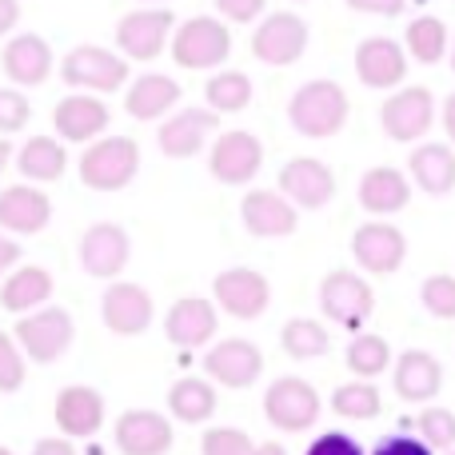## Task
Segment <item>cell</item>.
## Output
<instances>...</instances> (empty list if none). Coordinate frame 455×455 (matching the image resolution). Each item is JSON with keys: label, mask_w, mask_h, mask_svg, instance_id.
I'll return each instance as SVG.
<instances>
[{"label": "cell", "mask_w": 455, "mask_h": 455, "mask_svg": "<svg viewBox=\"0 0 455 455\" xmlns=\"http://www.w3.org/2000/svg\"><path fill=\"white\" fill-rule=\"evenodd\" d=\"M140 172V144L132 136H104L92 140L80 156V184L92 192H120Z\"/></svg>", "instance_id": "7a4b0ae2"}, {"label": "cell", "mask_w": 455, "mask_h": 455, "mask_svg": "<svg viewBox=\"0 0 455 455\" xmlns=\"http://www.w3.org/2000/svg\"><path fill=\"white\" fill-rule=\"evenodd\" d=\"M108 104L100 100L96 92H72L64 96L60 104L52 108V124L60 132V140L68 144H88L108 128Z\"/></svg>", "instance_id": "603a6c76"}, {"label": "cell", "mask_w": 455, "mask_h": 455, "mask_svg": "<svg viewBox=\"0 0 455 455\" xmlns=\"http://www.w3.org/2000/svg\"><path fill=\"white\" fill-rule=\"evenodd\" d=\"M240 220L251 235H259V240H280V235H291L299 228V208L291 204L283 192L251 188L248 196L240 200Z\"/></svg>", "instance_id": "d6986e66"}, {"label": "cell", "mask_w": 455, "mask_h": 455, "mask_svg": "<svg viewBox=\"0 0 455 455\" xmlns=\"http://www.w3.org/2000/svg\"><path fill=\"white\" fill-rule=\"evenodd\" d=\"M16 264H20V243H16L12 235L0 232V275H8Z\"/></svg>", "instance_id": "c3c4849f"}, {"label": "cell", "mask_w": 455, "mask_h": 455, "mask_svg": "<svg viewBox=\"0 0 455 455\" xmlns=\"http://www.w3.org/2000/svg\"><path fill=\"white\" fill-rule=\"evenodd\" d=\"M347 112H352V100H347V92L336 80H307V84L296 88V96L288 104L291 128L299 136H307V140L336 136L347 124Z\"/></svg>", "instance_id": "6da1fadb"}, {"label": "cell", "mask_w": 455, "mask_h": 455, "mask_svg": "<svg viewBox=\"0 0 455 455\" xmlns=\"http://www.w3.org/2000/svg\"><path fill=\"white\" fill-rule=\"evenodd\" d=\"M52 299V272L36 264H16L0 283V307L12 315H28Z\"/></svg>", "instance_id": "f1b7e54d"}, {"label": "cell", "mask_w": 455, "mask_h": 455, "mask_svg": "<svg viewBox=\"0 0 455 455\" xmlns=\"http://www.w3.org/2000/svg\"><path fill=\"white\" fill-rule=\"evenodd\" d=\"M216 328H220V320H216V299H204V296H180L164 315L168 344L184 347V352L212 344Z\"/></svg>", "instance_id": "ffe728a7"}, {"label": "cell", "mask_w": 455, "mask_h": 455, "mask_svg": "<svg viewBox=\"0 0 455 455\" xmlns=\"http://www.w3.org/2000/svg\"><path fill=\"white\" fill-rule=\"evenodd\" d=\"M176 32V16L168 8H136L120 16L116 24V48L128 60H156Z\"/></svg>", "instance_id": "9c48e42d"}, {"label": "cell", "mask_w": 455, "mask_h": 455, "mask_svg": "<svg viewBox=\"0 0 455 455\" xmlns=\"http://www.w3.org/2000/svg\"><path fill=\"white\" fill-rule=\"evenodd\" d=\"M180 104V84L164 72H144L128 84V96H124V108L132 120H160Z\"/></svg>", "instance_id": "4dcf8cb0"}, {"label": "cell", "mask_w": 455, "mask_h": 455, "mask_svg": "<svg viewBox=\"0 0 455 455\" xmlns=\"http://www.w3.org/2000/svg\"><path fill=\"white\" fill-rule=\"evenodd\" d=\"M204 100L212 112L220 116H232V112H243L251 104V80L243 72H216L204 84Z\"/></svg>", "instance_id": "74e56055"}, {"label": "cell", "mask_w": 455, "mask_h": 455, "mask_svg": "<svg viewBox=\"0 0 455 455\" xmlns=\"http://www.w3.org/2000/svg\"><path fill=\"white\" fill-rule=\"evenodd\" d=\"M304 455H363V448L347 432H323Z\"/></svg>", "instance_id": "ee69618b"}, {"label": "cell", "mask_w": 455, "mask_h": 455, "mask_svg": "<svg viewBox=\"0 0 455 455\" xmlns=\"http://www.w3.org/2000/svg\"><path fill=\"white\" fill-rule=\"evenodd\" d=\"M280 192L296 208L315 212V208H323L331 196H336V172L315 156H296L280 168Z\"/></svg>", "instance_id": "ac0fdd59"}, {"label": "cell", "mask_w": 455, "mask_h": 455, "mask_svg": "<svg viewBox=\"0 0 455 455\" xmlns=\"http://www.w3.org/2000/svg\"><path fill=\"white\" fill-rule=\"evenodd\" d=\"M16 344H20V352L28 355L32 363H52L60 360L64 352H68L72 336H76V328H72V315L64 312V307H36V312L20 315L12 328Z\"/></svg>", "instance_id": "8992f818"}, {"label": "cell", "mask_w": 455, "mask_h": 455, "mask_svg": "<svg viewBox=\"0 0 455 455\" xmlns=\"http://www.w3.org/2000/svg\"><path fill=\"white\" fill-rule=\"evenodd\" d=\"M379 124H384L387 140L416 144L419 136H427L435 124V96L427 92L424 84L395 88V92L384 100V108H379Z\"/></svg>", "instance_id": "ba28073f"}, {"label": "cell", "mask_w": 455, "mask_h": 455, "mask_svg": "<svg viewBox=\"0 0 455 455\" xmlns=\"http://www.w3.org/2000/svg\"><path fill=\"white\" fill-rule=\"evenodd\" d=\"M204 376L220 387H251L264 376V352H259L251 339H220L204 352Z\"/></svg>", "instance_id": "5bb4252c"}, {"label": "cell", "mask_w": 455, "mask_h": 455, "mask_svg": "<svg viewBox=\"0 0 455 455\" xmlns=\"http://www.w3.org/2000/svg\"><path fill=\"white\" fill-rule=\"evenodd\" d=\"M100 315H104V328L116 331V336H144L152 328V296L140 288V283H128V280H112L104 288L100 299Z\"/></svg>", "instance_id": "2e32d148"}, {"label": "cell", "mask_w": 455, "mask_h": 455, "mask_svg": "<svg viewBox=\"0 0 455 455\" xmlns=\"http://www.w3.org/2000/svg\"><path fill=\"white\" fill-rule=\"evenodd\" d=\"M52 220V200L36 184H12L0 188V228L16 235H36Z\"/></svg>", "instance_id": "cb8c5ba5"}, {"label": "cell", "mask_w": 455, "mask_h": 455, "mask_svg": "<svg viewBox=\"0 0 455 455\" xmlns=\"http://www.w3.org/2000/svg\"><path fill=\"white\" fill-rule=\"evenodd\" d=\"M280 347L291 355V360H320V355L331 352V336H328V328H323L320 320L296 315V320L283 323Z\"/></svg>", "instance_id": "d590c367"}, {"label": "cell", "mask_w": 455, "mask_h": 455, "mask_svg": "<svg viewBox=\"0 0 455 455\" xmlns=\"http://www.w3.org/2000/svg\"><path fill=\"white\" fill-rule=\"evenodd\" d=\"M216 384L208 376H180L168 387V411L180 424H208L216 416Z\"/></svg>", "instance_id": "d6a6232c"}, {"label": "cell", "mask_w": 455, "mask_h": 455, "mask_svg": "<svg viewBox=\"0 0 455 455\" xmlns=\"http://www.w3.org/2000/svg\"><path fill=\"white\" fill-rule=\"evenodd\" d=\"M212 299L232 320H259L272 304V283L256 267H228L212 280Z\"/></svg>", "instance_id": "8fae6325"}, {"label": "cell", "mask_w": 455, "mask_h": 455, "mask_svg": "<svg viewBox=\"0 0 455 455\" xmlns=\"http://www.w3.org/2000/svg\"><path fill=\"white\" fill-rule=\"evenodd\" d=\"M355 76L360 84L387 92V88H400L408 76V48L392 36H368L355 44Z\"/></svg>", "instance_id": "9a60e30c"}, {"label": "cell", "mask_w": 455, "mask_h": 455, "mask_svg": "<svg viewBox=\"0 0 455 455\" xmlns=\"http://www.w3.org/2000/svg\"><path fill=\"white\" fill-rule=\"evenodd\" d=\"M24 360H28V355L20 352L12 331H0V392H20L24 371H28Z\"/></svg>", "instance_id": "b9f144b4"}, {"label": "cell", "mask_w": 455, "mask_h": 455, "mask_svg": "<svg viewBox=\"0 0 455 455\" xmlns=\"http://www.w3.org/2000/svg\"><path fill=\"white\" fill-rule=\"evenodd\" d=\"M320 392L299 376H280L264 392V416L280 432H307L320 419Z\"/></svg>", "instance_id": "52a82bcc"}, {"label": "cell", "mask_w": 455, "mask_h": 455, "mask_svg": "<svg viewBox=\"0 0 455 455\" xmlns=\"http://www.w3.org/2000/svg\"><path fill=\"white\" fill-rule=\"evenodd\" d=\"M443 392V368L432 352L424 347H408L395 360V395L403 403H432Z\"/></svg>", "instance_id": "4316f807"}, {"label": "cell", "mask_w": 455, "mask_h": 455, "mask_svg": "<svg viewBox=\"0 0 455 455\" xmlns=\"http://www.w3.org/2000/svg\"><path fill=\"white\" fill-rule=\"evenodd\" d=\"M451 455H455V451H451Z\"/></svg>", "instance_id": "91938a15"}, {"label": "cell", "mask_w": 455, "mask_h": 455, "mask_svg": "<svg viewBox=\"0 0 455 455\" xmlns=\"http://www.w3.org/2000/svg\"><path fill=\"white\" fill-rule=\"evenodd\" d=\"M344 363L355 379H376L392 368V344L384 336H376V331H355L344 352Z\"/></svg>", "instance_id": "e575fe53"}, {"label": "cell", "mask_w": 455, "mask_h": 455, "mask_svg": "<svg viewBox=\"0 0 455 455\" xmlns=\"http://www.w3.org/2000/svg\"><path fill=\"white\" fill-rule=\"evenodd\" d=\"M32 455H76V448L68 443V435H48V440H40Z\"/></svg>", "instance_id": "681fc988"}, {"label": "cell", "mask_w": 455, "mask_h": 455, "mask_svg": "<svg viewBox=\"0 0 455 455\" xmlns=\"http://www.w3.org/2000/svg\"><path fill=\"white\" fill-rule=\"evenodd\" d=\"M0 455H16V451L12 448H0Z\"/></svg>", "instance_id": "6f0895ef"}, {"label": "cell", "mask_w": 455, "mask_h": 455, "mask_svg": "<svg viewBox=\"0 0 455 455\" xmlns=\"http://www.w3.org/2000/svg\"><path fill=\"white\" fill-rule=\"evenodd\" d=\"M448 60H451V72H455V36H451V52H448Z\"/></svg>", "instance_id": "11a10c76"}, {"label": "cell", "mask_w": 455, "mask_h": 455, "mask_svg": "<svg viewBox=\"0 0 455 455\" xmlns=\"http://www.w3.org/2000/svg\"><path fill=\"white\" fill-rule=\"evenodd\" d=\"M60 76L76 92H96V96L120 92L128 80V56L100 44H80L60 60Z\"/></svg>", "instance_id": "5b68a950"}, {"label": "cell", "mask_w": 455, "mask_h": 455, "mask_svg": "<svg viewBox=\"0 0 455 455\" xmlns=\"http://www.w3.org/2000/svg\"><path fill=\"white\" fill-rule=\"evenodd\" d=\"M264 4L267 0H216L220 16L232 20V24H251L256 16H264Z\"/></svg>", "instance_id": "bcb514c9"}, {"label": "cell", "mask_w": 455, "mask_h": 455, "mask_svg": "<svg viewBox=\"0 0 455 455\" xmlns=\"http://www.w3.org/2000/svg\"><path fill=\"white\" fill-rule=\"evenodd\" d=\"M320 307L331 323H339L347 331H360L371 320V312H376V291H371V283L360 272L336 267V272H328L320 280Z\"/></svg>", "instance_id": "277c9868"}, {"label": "cell", "mask_w": 455, "mask_h": 455, "mask_svg": "<svg viewBox=\"0 0 455 455\" xmlns=\"http://www.w3.org/2000/svg\"><path fill=\"white\" fill-rule=\"evenodd\" d=\"M128 256H132V243H128V232L112 220L92 224L84 235H80V264L92 280H116L124 272Z\"/></svg>", "instance_id": "e0dca14e"}, {"label": "cell", "mask_w": 455, "mask_h": 455, "mask_svg": "<svg viewBox=\"0 0 455 455\" xmlns=\"http://www.w3.org/2000/svg\"><path fill=\"white\" fill-rule=\"evenodd\" d=\"M347 8H355V12H371V16H395L403 12V4L408 0H344Z\"/></svg>", "instance_id": "7dc6e473"}, {"label": "cell", "mask_w": 455, "mask_h": 455, "mask_svg": "<svg viewBox=\"0 0 455 455\" xmlns=\"http://www.w3.org/2000/svg\"><path fill=\"white\" fill-rule=\"evenodd\" d=\"M403 48L419 64H440L451 52V32L440 16H416L408 24V32H403Z\"/></svg>", "instance_id": "836d02e7"}, {"label": "cell", "mask_w": 455, "mask_h": 455, "mask_svg": "<svg viewBox=\"0 0 455 455\" xmlns=\"http://www.w3.org/2000/svg\"><path fill=\"white\" fill-rule=\"evenodd\" d=\"M16 20H20V4L16 0H0V36H8L16 28Z\"/></svg>", "instance_id": "f907efd6"}, {"label": "cell", "mask_w": 455, "mask_h": 455, "mask_svg": "<svg viewBox=\"0 0 455 455\" xmlns=\"http://www.w3.org/2000/svg\"><path fill=\"white\" fill-rule=\"evenodd\" d=\"M52 416H56L60 435H68V440H88V435H96L104 424V395L88 384H72L56 395Z\"/></svg>", "instance_id": "d4e9b609"}, {"label": "cell", "mask_w": 455, "mask_h": 455, "mask_svg": "<svg viewBox=\"0 0 455 455\" xmlns=\"http://www.w3.org/2000/svg\"><path fill=\"white\" fill-rule=\"evenodd\" d=\"M352 256L363 272L371 275H392L403 267L408 259V235L400 232L395 224L387 220H371V224H360L352 235Z\"/></svg>", "instance_id": "4fadbf2b"}, {"label": "cell", "mask_w": 455, "mask_h": 455, "mask_svg": "<svg viewBox=\"0 0 455 455\" xmlns=\"http://www.w3.org/2000/svg\"><path fill=\"white\" fill-rule=\"evenodd\" d=\"M416 432H419V440H424L427 448L451 451V448H455V411L424 403V411L416 416Z\"/></svg>", "instance_id": "f35d334b"}, {"label": "cell", "mask_w": 455, "mask_h": 455, "mask_svg": "<svg viewBox=\"0 0 455 455\" xmlns=\"http://www.w3.org/2000/svg\"><path fill=\"white\" fill-rule=\"evenodd\" d=\"M12 160H16L12 140H0V180H4V172H8V168H12Z\"/></svg>", "instance_id": "f5cc1de1"}, {"label": "cell", "mask_w": 455, "mask_h": 455, "mask_svg": "<svg viewBox=\"0 0 455 455\" xmlns=\"http://www.w3.org/2000/svg\"><path fill=\"white\" fill-rule=\"evenodd\" d=\"M176 432L168 416L152 408H132L116 419V448L124 455H168Z\"/></svg>", "instance_id": "7402d4cb"}, {"label": "cell", "mask_w": 455, "mask_h": 455, "mask_svg": "<svg viewBox=\"0 0 455 455\" xmlns=\"http://www.w3.org/2000/svg\"><path fill=\"white\" fill-rule=\"evenodd\" d=\"M32 120V104L20 88H0V132L12 136Z\"/></svg>", "instance_id": "7bdbcfd3"}, {"label": "cell", "mask_w": 455, "mask_h": 455, "mask_svg": "<svg viewBox=\"0 0 455 455\" xmlns=\"http://www.w3.org/2000/svg\"><path fill=\"white\" fill-rule=\"evenodd\" d=\"M220 128V112L212 108H180L160 124V152L172 160H188L204 148V140Z\"/></svg>", "instance_id": "44dd1931"}, {"label": "cell", "mask_w": 455, "mask_h": 455, "mask_svg": "<svg viewBox=\"0 0 455 455\" xmlns=\"http://www.w3.org/2000/svg\"><path fill=\"white\" fill-rule=\"evenodd\" d=\"M331 411L339 419H376L384 411V400H379V387L371 379H352V384H339L331 392Z\"/></svg>", "instance_id": "8d00e7d4"}, {"label": "cell", "mask_w": 455, "mask_h": 455, "mask_svg": "<svg viewBox=\"0 0 455 455\" xmlns=\"http://www.w3.org/2000/svg\"><path fill=\"white\" fill-rule=\"evenodd\" d=\"M259 168H264V144H259V136L243 132V128L216 136L212 152H208V172L220 184H228V188L251 184Z\"/></svg>", "instance_id": "7c38bea8"}, {"label": "cell", "mask_w": 455, "mask_h": 455, "mask_svg": "<svg viewBox=\"0 0 455 455\" xmlns=\"http://www.w3.org/2000/svg\"><path fill=\"white\" fill-rule=\"evenodd\" d=\"M440 120H443V132H448V140L455 144V92L443 100V112H440Z\"/></svg>", "instance_id": "816d5d0a"}, {"label": "cell", "mask_w": 455, "mask_h": 455, "mask_svg": "<svg viewBox=\"0 0 455 455\" xmlns=\"http://www.w3.org/2000/svg\"><path fill=\"white\" fill-rule=\"evenodd\" d=\"M291 4H304V0H291Z\"/></svg>", "instance_id": "680465c9"}, {"label": "cell", "mask_w": 455, "mask_h": 455, "mask_svg": "<svg viewBox=\"0 0 455 455\" xmlns=\"http://www.w3.org/2000/svg\"><path fill=\"white\" fill-rule=\"evenodd\" d=\"M16 172L24 176L28 184H52L64 176L68 168V152L56 136H28V140L16 148Z\"/></svg>", "instance_id": "1f68e13d"}, {"label": "cell", "mask_w": 455, "mask_h": 455, "mask_svg": "<svg viewBox=\"0 0 455 455\" xmlns=\"http://www.w3.org/2000/svg\"><path fill=\"white\" fill-rule=\"evenodd\" d=\"M259 455H288L280 443H259Z\"/></svg>", "instance_id": "db71d44e"}, {"label": "cell", "mask_w": 455, "mask_h": 455, "mask_svg": "<svg viewBox=\"0 0 455 455\" xmlns=\"http://www.w3.org/2000/svg\"><path fill=\"white\" fill-rule=\"evenodd\" d=\"M408 176L419 192H427V196H448L455 188V148L451 144H435V140L411 148Z\"/></svg>", "instance_id": "f546056e"}, {"label": "cell", "mask_w": 455, "mask_h": 455, "mask_svg": "<svg viewBox=\"0 0 455 455\" xmlns=\"http://www.w3.org/2000/svg\"><path fill=\"white\" fill-rule=\"evenodd\" d=\"M0 64H4V76L20 88H36L52 76V48H48L44 36L36 32H20L4 44L0 52Z\"/></svg>", "instance_id": "484cf974"}, {"label": "cell", "mask_w": 455, "mask_h": 455, "mask_svg": "<svg viewBox=\"0 0 455 455\" xmlns=\"http://www.w3.org/2000/svg\"><path fill=\"white\" fill-rule=\"evenodd\" d=\"M168 52L188 72L220 68L228 56H232V32H228V24L216 20V16H192V20L176 24Z\"/></svg>", "instance_id": "3957f363"}, {"label": "cell", "mask_w": 455, "mask_h": 455, "mask_svg": "<svg viewBox=\"0 0 455 455\" xmlns=\"http://www.w3.org/2000/svg\"><path fill=\"white\" fill-rule=\"evenodd\" d=\"M200 455H259V443L240 427H208Z\"/></svg>", "instance_id": "60d3db41"}, {"label": "cell", "mask_w": 455, "mask_h": 455, "mask_svg": "<svg viewBox=\"0 0 455 455\" xmlns=\"http://www.w3.org/2000/svg\"><path fill=\"white\" fill-rule=\"evenodd\" d=\"M419 304L435 315V320H455V275L435 272L419 283Z\"/></svg>", "instance_id": "ab89813d"}, {"label": "cell", "mask_w": 455, "mask_h": 455, "mask_svg": "<svg viewBox=\"0 0 455 455\" xmlns=\"http://www.w3.org/2000/svg\"><path fill=\"white\" fill-rule=\"evenodd\" d=\"M371 455H435V448H427L416 435H387V440H379L371 448Z\"/></svg>", "instance_id": "f6af8a7d"}, {"label": "cell", "mask_w": 455, "mask_h": 455, "mask_svg": "<svg viewBox=\"0 0 455 455\" xmlns=\"http://www.w3.org/2000/svg\"><path fill=\"white\" fill-rule=\"evenodd\" d=\"M140 4H168V0H140Z\"/></svg>", "instance_id": "9f6ffc18"}, {"label": "cell", "mask_w": 455, "mask_h": 455, "mask_svg": "<svg viewBox=\"0 0 455 455\" xmlns=\"http://www.w3.org/2000/svg\"><path fill=\"white\" fill-rule=\"evenodd\" d=\"M307 52V24L296 12H272L251 32V56L272 68H288Z\"/></svg>", "instance_id": "30bf717a"}, {"label": "cell", "mask_w": 455, "mask_h": 455, "mask_svg": "<svg viewBox=\"0 0 455 455\" xmlns=\"http://www.w3.org/2000/svg\"><path fill=\"white\" fill-rule=\"evenodd\" d=\"M411 204V176H403L400 168L392 164H379V168H368L360 180V208L371 216H395Z\"/></svg>", "instance_id": "83f0119b"}]
</instances>
